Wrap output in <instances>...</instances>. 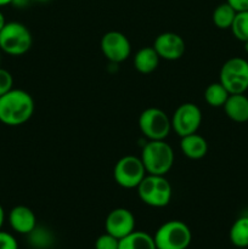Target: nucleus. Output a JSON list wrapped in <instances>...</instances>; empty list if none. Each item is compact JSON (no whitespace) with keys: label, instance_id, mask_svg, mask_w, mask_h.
I'll return each mask as SVG.
<instances>
[{"label":"nucleus","instance_id":"f257e3e1","mask_svg":"<svg viewBox=\"0 0 248 249\" xmlns=\"http://www.w3.org/2000/svg\"><path fill=\"white\" fill-rule=\"evenodd\" d=\"M34 113V100L27 91L11 89L0 96V122L17 126L27 123Z\"/></svg>","mask_w":248,"mask_h":249},{"label":"nucleus","instance_id":"f03ea898","mask_svg":"<svg viewBox=\"0 0 248 249\" xmlns=\"http://www.w3.org/2000/svg\"><path fill=\"white\" fill-rule=\"evenodd\" d=\"M140 158L147 174L165 175L174 164V151L164 140H150L142 147Z\"/></svg>","mask_w":248,"mask_h":249},{"label":"nucleus","instance_id":"7ed1b4c3","mask_svg":"<svg viewBox=\"0 0 248 249\" xmlns=\"http://www.w3.org/2000/svg\"><path fill=\"white\" fill-rule=\"evenodd\" d=\"M136 189L141 201L155 208L168 206L173 196V187L164 175L146 174Z\"/></svg>","mask_w":248,"mask_h":249},{"label":"nucleus","instance_id":"20e7f679","mask_svg":"<svg viewBox=\"0 0 248 249\" xmlns=\"http://www.w3.org/2000/svg\"><path fill=\"white\" fill-rule=\"evenodd\" d=\"M153 240L157 249H187L192 233L184 221L169 220L157 229Z\"/></svg>","mask_w":248,"mask_h":249},{"label":"nucleus","instance_id":"39448f33","mask_svg":"<svg viewBox=\"0 0 248 249\" xmlns=\"http://www.w3.org/2000/svg\"><path fill=\"white\" fill-rule=\"evenodd\" d=\"M33 39L29 29L19 22H6L0 31V49L11 56H21L31 49Z\"/></svg>","mask_w":248,"mask_h":249},{"label":"nucleus","instance_id":"423d86ee","mask_svg":"<svg viewBox=\"0 0 248 249\" xmlns=\"http://www.w3.org/2000/svg\"><path fill=\"white\" fill-rule=\"evenodd\" d=\"M219 82L230 94H245L248 90V61L231 57L221 66Z\"/></svg>","mask_w":248,"mask_h":249},{"label":"nucleus","instance_id":"0eeeda50","mask_svg":"<svg viewBox=\"0 0 248 249\" xmlns=\"http://www.w3.org/2000/svg\"><path fill=\"white\" fill-rule=\"evenodd\" d=\"M139 128L150 140H165L172 130V119L162 109L150 107L141 112Z\"/></svg>","mask_w":248,"mask_h":249},{"label":"nucleus","instance_id":"6e6552de","mask_svg":"<svg viewBox=\"0 0 248 249\" xmlns=\"http://www.w3.org/2000/svg\"><path fill=\"white\" fill-rule=\"evenodd\" d=\"M146 174L141 158L130 155L122 157L113 169L114 180L123 189H136Z\"/></svg>","mask_w":248,"mask_h":249},{"label":"nucleus","instance_id":"1a4fd4ad","mask_svg":"<svg viewBox=\"0 0 248 249\" xmlns=\"http://www.w3.org/2000/svg\"><path fill=\"white\" fill-rule=\"evenodd\" d=\"M202 123V112L197 105L185 102L175 109L172 118V128L180 138L197 133Z\"/></svg>","mask_w":248,"mask_h":249},{"label":"nucleus","instance_id":"9d476101","mask_svg":"<svg viewBox=\"0 0 248 249\" xmlns=\"http://www.w3.org/2000/svg\"><path fill=\"white\" fill-rule=\"evenodd\" d=\"M100 46L105 57L113 63L123 62L131 53L130 41L121 32H107L101 38Z\"/></svg>","mask_w":248,"mask_h":249},{"label":"nucleus","instance_id":"9b49d317","mask_svg":"<svg viewBox=\"0 0 248 249\" xmlns=\"http://www.w3.org/2000/svg\"><path fill=\"white\" fill-rule=\"evenodd\" d=\"M105 228L107 233L122 240L135 231V216L129 209L116 208L107 215Z\"/></svg>","mask_w":248,"mask_h":249},{"label":"nucleus","instance_id":"f8f14e48","mask_svg":"<svg viewBox=\"0 0 248 249\" xmlns=\"http://www.w3.org/2000/svg\"><path fill=\"white\" fill-rule=\"evenodd\" d=\"M185 41L179 34L165 32L159 34L153 43V49L160 58L168 61L179 60L185 53Z\"/></svg>","mask_w":248,"mask_h":249},{"label":"nucleus","instance_id":"ddd939ff","mask_svg":"<svg viewBox=\"0 0 248 249\" xmlns=\"http://www.w3.org/2000/svg\"><path fill=\"white\" fill-rule=\"evenodd\" d=\"M9 223L12 230L21 235H28L38 225L34 212L26 206L14 207L9 213Z\"/></svg>","mask_w":248,"mask_h":249},{"label":"nucleus","instance_id":"4468645a","mask_svg":"<svg viewBox=\"0 0 248 249\" xmlns=\"http://www.w3.org/2000/svg\"><path fill=\"white\" fill-rule=\"evenodd\" d=\"M223 107L231 121L236 123L248 122V97L245 94H230Z\"/></svg>","mask_w":248,"mask_h":249},{"label":"nucleus","instance_id":"2eb2a0df","mask_svg":"<svg viewBox=\"0 0 248 249\" xmlns=\"http://www.w3.org/2000/svg\"><path fill=\"white\" fill-rule=\"evenodd\" d=\"M180 148L190 160H201L208 152V143L203 136L194 133L182 136L180 141Z\"/></svg>","mask_w":248,"mask_h":249},{"label":"nucleus","instance_id":"dca6fc26","mask_svg":"<svg viewBox=\"0 0 248 249\" xmlns=\"http://www.w3.org/2000/svg\"><path fill=\"white\" fill-rule=\"evenodd\" d=\"M159 58L153 46H146L140 49L134 56V67L142 74H150L158 67Z\"/></svg>","mask_w":248,"mask_h":249},{"label":"nucleus","instance_id":"f3484780","mask_svg":"<svg viewBox=\"0 0 248 249\" xmlns=\"http://www.w3.org/2000/svg\"><path fill=\"white\" fill-rule=\"evenodd\" d=\"M119 249H157L153 236L143 231H133L119 240Z\"/></svg>","mask_w":248,"mask_h":249},{"label":"nucleus","instance_id":"a211bd4d","mask_svg":"<svg viewBox=\"0 0 248 249\" xmlns=\"http://www.w3.org/2000/svg\"><path fill=\"white\" fill-rule=\"evenodd\" d=\"M231 243L236 248H248V216H240L233 221L229 233Z\"/></svg>","mask_w":248,"mask_h":249},{"label":"nucleus","instance_id":"6ab92c4d","mask_svg":"<svg viewBox=\"0 0 248 249\" xmlns=\"http://www.w3.org/2000/svg\"><path fill=\"white\" fill-rule=\"evenodd\" d=\"M28 243L33 249H50L55 242L53 233L44 226L36 225L31 232L27 235Z\"/></svg>","mask_w":248,"mask_h":249},{"label":"nucleus","instance_id":"aec40b11","mask_svg":"<svg viewBox=\"0 0 248 249\" xmlns=\"http://www.w3.org/2000/svg\"><path fill=\"white\" fill-rule=\"evenodd\" d=\"M236 12L237 11L226 1L218 5V6L214 9L213 15H212V19H213L214 26L219 29L231 28V24H232L233 19H235Z\"/></svg>","mask_w":248,"mask_h":249},{"label":"nucleus","instance_id":"412c9836","mask_svg":"<svg viewBox=\"0 0 248 249\" xmlns=\"http://www.w3.org/2000/svg\"><path fill=\"white\" fill-rule=\"evenodd\" d=\"M229 96L230 92L220 82L209 84L204 91V100L212 107H223Z\"/></svg>","mask_w":248,"mask_h":249},{"label":"nucleus","instance_id":"4be33fe9","mask_svg":"<svg viewBox=\"0 0 248 249\" xmlns=\"http://www.w3.org/2000/svg\"><path fill=\"white\" fill-rule=\"evenodd\" d=\"M231 32L233 36L240 41L248 40V11L236 12L235 19L231 24Z\"/></svg>","mask_w":248,"mask_h":249},{"label":"nucleus","instance_id":"5701e85b","mask_svg":"<svg viewBox=\"0 0 248 249\" xmlns=\"http://www.w3.org/2000/svg\"><path fill=\"white\" fill-rule=\"evenodd\" d=\"M95 249H119V240L106 232L95 241Z\"/></svg>","mask_w":248,"mask_h":249},{"label":"nucleus","instance_id":"b1692460","mask_svg":"<svg viewBox=\"0 0 248 249\" xmlns=\"http://www.w3.org/2000/svg\"><path fill=\"white\" fill-rule=\"evenodd\" d=\"M14 85V78L9 71L0 68V96L5 95L12 89Z\"/></svg>","mask_w":248,"mask_h":249},{"label":"nucleus","instance_id":"393cba45","mask_svg":"<svg viewBox=\"0 0 248 249\" xmlns=\"http://www.w3.org/2000/svg\"><path fill=\"white\" fill-rule=\"evenodd\" d=\"M0 249H18V243L11 233L0 230Z\"/></svg>","mask_w":248,"mask_h":249},{"label":"nucleus","instance_id":"a878e982","mask_svg":"<svg viewBox=\"0 0 248 249\" xmlns=\"http://www.w3.org/2000/svg\"><path fill=\"white\" fill-rule=\"evenodd\" d=\"M237 12L248 11V0H226Z\"/></svg>","mask_w":248,"mask_h":249},{"label":"nucleus","instance_id":"bb28decb","mask_svg":"<svg viewBox=\"0 0 248 249\" xmlns=\"http://www.w3.org/2000/svg\"><path fill=\"white\" fill-rule=\"evenodd\" d=\"M29 1H31V0H14V1H12V5H15V6L17 7H24L29 4Z\"/></svg>","mask_w":248,"mask_h":249},{"label":"nucleus","instance_id":"cd10ccee","mask_svg":"<svg viewBox=\"0 0 248 249\" xmlns=\"http://www.w3.org/2000/svg\"><path fill=\"white\" fill-rule=\"evenodd\" d=\"M4 221H5V212L2 206L0 204V230H1L2 225H4Z\"/></svg>","mask_w":248,"mask_h":249},{"label":"nucleus","instance_id":"c85d7f7f","mask_svg":"<svg viewBox=\"0 0 248 249\" xmlns=\"http://www.w3.org/2000/svg\"><path fill=\"white\" fill-rule=\"evenodd\" d=\"M6 24V21H5V16L1 11H0V31L4 28V26Z\"/></svg>","mask_w":248,"mask_h":249},{"label":"nucleus","instance_id":"c756f323","mask_svg":"<svg viewBox=\"0 0 248 249\" xmlns=\"http://www.w3.org/2000/svg\"><path fill=\"white\" fill-rule=\"evenodd\" d=\"M12 1H14V0H0V7L12 4Z\"/></svg>","mask_w":248,"mask_h":249},{"label":"nucleus","instance_id":"7c9ffc66","mask_svg":"<svg viewBox=\"0 0 248 249\" xmlns=\"http://www.w3.org/2000/svg\"><path fill=\"white\" fill-rule=\"evenodd\" d=\"M243 44H245V51L248 53V40L245 41V43H243Z\"/></svg>","mask_w":248,"mask_h":249},{"label":"nucleus","instance_id":"2f4dec72","mask_svg":"<svg viewBox=\"0 0 248 249\" xmlns=\"http://www.w3.org/2000/svg\"><path fill=\"white\" fill-rule=\"evenodd\" d=\"M39 1H46V0H39Z\"/></svg>","mask_w":248,"mask_h":249},{"label":"nucleus","instance_id":"473e14b6","mask_svg":"<svg viewBox=\"0 0 248 249\" xmlns=\"http://www.w3.org/2000/svg\"><path fill=\"white\" fill-rule=\"evenodd\" d=\"M237 249H248V248H237Z\"/></svg>","mask_w":248,"mask_h":249}]
</instances>
